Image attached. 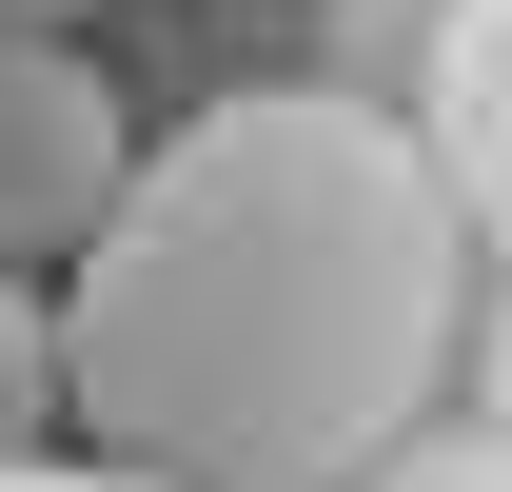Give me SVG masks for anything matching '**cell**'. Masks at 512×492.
Returning <instances> with one entry per match:
<instances>
[{"label":"cell","mask_w":512,"mask_h":492,"mask_svg":"<svg viewBox=\"0 0 512 492\" xmlns=\"http://www.w3.org/2000/svg\"><path fill=\"white\" fill-rule=\"evenodd\" d=\"M40 315H60L79 473L355 492L473 335V217L414 119L335 99V79H237L99 197L79 296Z\"/></svg>","instance_id":"obj_1"},{"label":"cell","mask_w":512,"mask_h":492,"mask_svg":"<svg viewBox=\"0 0 512 492\" xmlns=\"http://www.w3.org/2000/svg\"><path fill=\"white\" fill-rule=\"evenodd\" d=\"M119 178H138V119H119V79L79 60L60 20H40V40H0V276L79 256Z\"/></svg>","instance_id":"obj_2"},{"label":"cell","mask_w":512,"mask_h":492,"mask_svg":"<svg viewBox=\"0 0 512 492\" xmlns=\"http://www.w3.org/2000/svg\"><path fill=\"white\" fill-rule=\"evenodd\" d=\"M40 433H60V315L0 276V453H40Z\"/></svg>","instance_id":"obj_3"},{"label":"cell","mask_w":512,"mask_h":492,"mask_svg":"<svg viewBox=\"0 0 512 492\" xmlns=\"http://www.w3.org/2000/svg\"><path fill=\"white\" fill-rule=\"evenodd\" d=\"M355 492H512V433H394Z\"/></svg>","instance_id":"obj_4"},{"label":"cell","mask_w":512,"mask_h":492,"mask_svg":"<svg viewBox=\"0 0 512 492\" xmlns=\"http://www.w3.org/2000/svg\"><path fill=\"white\" fill-rule=\"evenodd\" d=\"M0 492H138V473H79V453H0Z\"/></svg>","instance_id":"obj_5"},{"label":"cell","mask_w":512,"mask_h":492,"mask_svg":"<svg viewBox=\"0 0 512 492\" xmlns=\"http://www.w3.org/2000/svg\"><path fill=\"white\" fill-rule=\"evenodd\" d=\"M40 20H60V0H0V40H40Z\"/></svg>","instance_id":"obj_6"}]
</instances>
